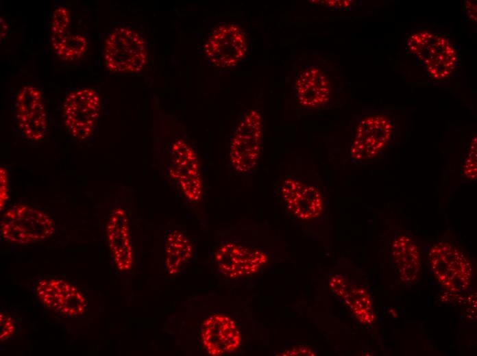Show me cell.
Masks as SVG:
<instances>
[{"label": "cell", "instance_id": "obj_21", "mask_svg": "<svg viewBox=\"0 0 477 356\" xmlns=\"http://www.w3.org/2000/svg\"><path fill=\"white\" fill-rule=\"evenodd\" d=\"M0 340L1 342H7L14 338L18 331L17 322L10 316L5 309H1L0 313Z\"/></svg>", "mask_w": 477, "mask_h": 356}, {"label": "cell", "instance_id": "obj_23", "mask_svg": "<svg viewBox=\"0 0 477 356\" xmlns=\"http://www.w3.org/2000/svg\"><path fill=\"white\" fill-rule=\"evenodd\" d=\"M8 179L6 170L1 168V210H3L9 199Z\"/></svg>", "mask_w": 477, "mask_h": 356}, {"label": "cell", "instance_id": "obj_1", "mask_svg": "<svg viewBox=\"0 0 477 356\" xmlns=\"http://www.w3.org/2000/svg\"><path fill=\"white\" fill-rule=\"evenodd\" d=\"M291 99L303 111L330 107L340 101L343 83L333 64L313 55L295 62L291 73Z\"/></svg>", "mask_w": 477, "mask_h": 356}, {"label": "cell", "instance_id": "obj_9", "mask_svg": "<svg viewBox=\"0 0 477 356\" xmlns=\"http://www.w3.org/2000/svg\"><path fill=\"white\" fill-rule=\"evenodd\" d=\"M429 257L432 272L444 288L454 292L469 288L473 276L472 265L456 245L439 242L431 248Z\"/></svg>", "mask_w": 477, "mask_h": 356}, {"label": "cell", "instance_id": "obj_16", "mask_svg": "<svg viewBox=\"0 0 477 356\" xmlns=\"http://www.w3.org/2000/svg\"><path fill=\"white\" fill-rule=\"evenodd\" d=\"M202 344L208 354L223 355L235 351L241 343V333L230 317L216 314L207 318L201 329Z\"/></svg>", "mask_w": 477, "mask_h": 356}, {"label": "cell", "instance_id": "obj_11", "mask_svg": "<svg viewBox=\"0 0 477 356\" xmlns=\"http://www.w3.org/2000/svg\"><path fill=\"white\" fill-rule=\"evenodd\" d=\"M34 289L42 305L64 317L79 318L87 310L86 299L82 292L62 278L40 279Z\"/></svg>", "mask_w": 477, "mask_h": 356}, {"label": "cell", "instance_id": "obj_18", "mask_svg": "<svg viewBox=\"0 0 477 356\" xmlns=\"http://www.w3.org/2000/svg\"><path fill=\"white\" fill-rule=\"evenodd\" d=\"M108 245L116 267L121 272L132 266V249L129 223L124 210L114 209L106 227Z\"/></svg>", "mask_w": 477, "mask_h": 356}, {"label": "cell", "instance_id": "obj_5", "mask_svg": "<svg viewBox=\"0 0 477 356\" xmlns=\"http://www.w3.org/2000/svg\"><path fill=\"white\" fill-rule=\"evenodd\" d=\"M395 123L384 112H369L356 124L350 145L349 157L354 164H365L380 156L390 144Z\"/></svg>", "mask_w": 477, "mask_h": 356}, {"label": "cell", "instance_id": "obj_24", "mask_svg": "<svg viewBox=\"0 0 477 356\" xmlns=\"http://www.w3.org/2000/svg\"><path fill=\"white\" fill-rule=\"evenodd\" d=\"M280 355H315V352L309 347L297 346L282 351Z\"/></svg>", "mask_w": 477, "mask_h": 356}, {"label": "cell", "instance_id": "obj_12", "mask_svg": "<svg viewBox=\"0 0 477 356\" xmlns=\"http://www.w3.org/2000/svg\"><path fill=\"white\" fill-rule=\"evenodd\" d=\"M262 249L234 240L221 244L214 253V262L219 272L230 278L256 273L267 262Z\"/></svg>", "mask_w": 477, "mask_h": 356}, {"label": "cell", "instance_id": "obj_14", "mask_svg": "<svg viewBox=\"0 0 477 356\" xmlns=\"http://www.w3.org/2000/svg\"><path fill=\"white\" fill-rule=\"evenodd\" d=\"M247 51V38L243 30L234 24H225L209 36L204 52L215 66L227 68L238 64Z\"/></svg>", "mask_w": 477, "mask_h": 356}, {"label": "cell", "instance_id": "obj_8", "mask_svg": "<svg viewBox=\"0 0 477 356\" xmlns=\"http://www.w3.org/2000/svg\"><path fill=\"white\" fill-rule=\"evenodd\" d=\"M104 58L106 66L111 71L138 73L147 63L145 40L132 28L117 27L106 39Z\"/></svg>", "mask_w": 477, "mask_h": 356}, {"label": "cell", "instance_id": "obj_15", "mask_svg": "<svg viewBox=\"0 0 477 356\" xmlns=\"http://www.w3.org/2000/svg\"><path fill=\"white\" fill-rule=\"evenodd\" d=\"M16 118L19 130L32 141L42 139L47 131V114L40 91L32 86H23L16 101Z\"/></svg>", "mask_w": 477, "mask_h": 356}, {"label": "cell", "instance_id": "obj_3", "mask_svg": "<svg viewBox=\"0 0 477 356\" xmlns=\"http://www.w3.org/2000/svg\"><path fill=\"white\" fill-rule=\"evenodd\" d=\"M408 51L418 60L428 77L437 84L450 80L456 73L461 55L447 36L429 30L412 32L405 40Z\"/></svg>", "mask_w": 477, "mask_h": 356}, {"label": "cell", "instance_id": "obj_13", "mask_svg": "<svg viewBox=\"0 0 477 356\" xmlns=\"http://www.w3.org/2000/svg\"><path fill=\"white\" fill-rule=\"evenodd\" d=\"M169 174L188 201L195 203L200 200L203 185L198 157L183 140H177L171 146Z\"/></svg>", "mask_w": 477, "mask_h": 356}, {"label": "cell", "instance_id": "obj_6", "mask_svg": "<svg viewBox=\"0 0 477 356\" xmlns=\"http://www.w3.org/2000/svg\"><path fill=\"white\" fill-rule=\"evenodd\" d=\"M54 231V222L49 216L27 205L11 207L1 219V236L10 243L33 244L46 240Z\"/></svg>", "mask_w": 477, "mask_h": 356}, {"label": "cell", "instance_id": "obj_4", "mask_svg": "<svg viewBox=\"0 0 477 356\" xmlns=\"http://www.w3.org/2000/svg\"><path fill=\"white\" fill-rule=\"evenodd\" d=\"M265 118L260 110L246 111L236 124L229 144L228 160L236 173L254 171L260 161L264 142Z\"/></svg>", "mask_w": 477, "mask_h": 356}, {"label": "cell", "instance_id": "obj_20", "mask_svg": "<svg viewBox=\"0 0 477 356\" xmlns=\"http://www.w3.org/2000/svg\"><path fill=\"white\" fill-rule=\"evenodd\" d=\"M193 247L189 238L179 230L169 231L164 240V265L167 272L176 275L190 261Z\"/></svg>", "mask_w": 477, "mask_h": 356}, {"label": "cell", "instance_id": "obj_22", "mask_svg": "<svg viewBox=\"0 0 477 356\" xmlns=\"http://www.w3.org/2000/svg\"><path fill=\"white\" fill-rule=\"evenodd\" d=\"M476 138L473 140L470 151L464 165V174L469 179H474L476 176Z\"/></svg>", "mask_w": 477, "mask_h": 356}, {"label": "cell", "instance_id": "obj_10", "mask_svg": "<svg viewBox=\"0 0 477 356\" xmlns=\"http://www.w3.org/2000/svg\"><path fill=\"white\" fill-rule=\"evenodd\" d=\"M100 111L98 93L90 88L71 92L63 105L64 124L71 136L77 141L88 140L96 127Z\"/></svg>", "mask_w": 477, "mask_h": 356}, {"label": "cell", "instance_id": "obj_7", "mask_svg": "<svg viewBox=\"0 0 477 356\" xmlns=\"http://www.w3.org/2000/svg\"><path fill=\"white\" fill-rule=\"evenodd\" d=\"M382 252L387 266L397 282L413 283L420 271L421 253L414 237L402 227L395 225L386 231Z\"/></svg>", "mask_w": 477, "mask_h": 356}, {"label": "cell", "instance_id": "obj_2", "mask_svg": "<svg viewBox=\"0 0 477 356\" xmlns=\"http://www.w3.org/2000/svg\"><path fill=\"white\" fill-rule=\"evenodd\" d=\"M278 199L292 217L303 222L319 218L323 210V194L313 175L290 167L280 170L273 186Z\"/></svg>", "mask_w": 477, "mask_h": 356}, {"label": "cell", "instance_id": "obj_19", "mask_svg": "<svg viewBox=\"0 0 477 356\" xmlns=\"http://www.w3.org/2000/svg\"><path fill=\"white\" fill-rule=\"evenodd\" d=\"M332 292L341 297L361 322L370 324L374 316L369 294L363 288L351 284L341 276H334L330 282Z\"/></svg>", "mask_w": 477, "mask_h": 356}, {"label": "cell", "instance_id": "obj_17", "mask_svg": "<svg viewBox=\"0 0 477 356\" xmlns=\"http://www.w3.org/2000/svg\"><path fill=\"white\" fill-rule=\"evenodd\" d=\"M70 15L64 6L55 9L51 25V43L58 55L64 60L71 61L80 58L85 52V37L69 31Z\"/></svg>", "mask_w": 477, "mask_h": 356}]
</instances>
